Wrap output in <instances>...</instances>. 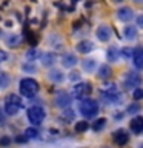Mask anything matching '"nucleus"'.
<instances>
[{
	"label": "nucleus",
	"mask_w": 143,
	"mask_h": 148,
	"mask_svg": "<svg viewBox=\"0 0 143 148\" xmlns=\"http://www.w3.org/2000/svg\"><path fill=\"white\" fill-rule=\"evenodd\" d=\"M18 90H20V94H23L25 97H32L39 91V83L31 77L22 79L20 83H18Z\"/></svg>",
	"instance_id": "1"
},
{
	"label": "nucleus",
	"mask_w": 143,
	"mask_h": 148,
	"mask_svg": "<svg viewBox=\"0 0 143 148\" xmlns=\"http://www.w3.org/2000/svg\"><path fill=\"white\" fill-rule=\"evenodd\" d=\"M78 110H80L82 116L89 119V117H94L99 113V103L94 99H85L78 103Z\"/></svg>",
	"instance_id": "2"
},
{
	"label": "nucleus",
	"mask_w": 143,
	"mask_h": 148,
	"mask_svg": "<svg viewBox=\"0 0 143 148\" xmlns=\"http://www.w3.org/2000/svg\"><path fill=\"white\" fill-rule=\"evenodd\" d=\"M101 97H103V100L106 103H118V102L122 100V94H120V91L117 90L115 85L105 86L103 90H101Z\"/></svg>",
	"instance_id": "3"
},
{
	"label": "nucleus",
	"mask_w": 143,
	"mask_h": 148,
	"mask_svg": "<svg viewBox=\"0 0 143 148\" xmlns=\"http://www.w3.org/2000/svg\"><path fill=\"white\" fill-rule=\"evenodd\" d=\"M22 108V99L17 94H9L5 100V113L8 116H14Z\"/></svg>",
	"instance_id": "4"
},
{
	"label": "nucleus",
	"mask_w": 143,
	"mask_h": 148,
	"mask_svg": "<svg viewBox=\"0 0 143 148\" xmlns=\"http://www.w3.org/2000/svg\"><path fill=\"white\" fill-rule=\"evenodd\" d=\"M28 119H29V122L32 125H40L42 122H43V119H45V110L42 108V106L39 105H34V106H31L29 110H28Z\"/></svg>",
	"instance_id": "5"
},
{
	"label": "nucleus",
	"mask_w": 143,
	"mask_h": 148,
	"mask_svg": "<svg viewBox=\"0 0 143 148\" xmlns=\"http://www.w3.org/2000/svg\"><path fill=\"white\" fill-rule=\"evenodd\" d=\"M92 91L91 85L88 82H82V83H77L76 86H74L72 90V96L76 97V99H86V96H89V92Z\"/></svg>",
	"instance_id": "6"
},
{
	"label": "nucleus",
	"mask_w": 143,
	"mask_h": 148,
	"mask_svg": "<svg viewBox=\"0 0 143 148\" xmlns=\"http://www.w3.org/2000/svg\"><path fill=\"white\" fill-rule=\"evenodd\" d=\"M142 83V77L137 73H128L125 77V86L126 88H136Z\"/></svg>",
	"instance_id": "7"
},
{
	"label": "nucleus",
	"mask_w": 143,
	"mask_h": 148,
	"mask_svg": "<svg viewBox=\"0 0 143 148\" xmlns=\"http://www.w3.org/2000/svg\"><path fill=\"white\" fill-rule=\"evenodd\" d=\"M69 103H71V96H69L66 91H59L57 94H55V105L57 106L66 108Z\"/></svg>",
	"instance_id": "8"
},
{
	"label": "nucleus",
	"mask_w": 143,
	"mask_h": 148,
	"mask_svg": "<svg viewBox=\"0 0 143 148\" xmlns=\"http://www.w3.org/2000/svg\"><path fill=\"white\" fill-rule=\"evenodd\" d=\"M112 139H114V142L117 143V145L123 147V145H126V143H128L129 136H128V133L125 131V130H117V131H114Z\"/></svg>",
	"instance_id": "9"
},
{
	"label": "nucleus",
	"mask_w": 143,
	"mask_h": 148,
	"mask_svg": "<svg viewBox=\"0 0 143 148\" xmlns=\"http://www.w3.org/2000/svg\"><path fill=\"white\" fill-rule=\"evenodd\" d=\"M111 34H112V29H111V26H108V25H100L97 28V37H99L101 42H108L111 39Z\"/></svg>",
	"instance_id": "10"
},
{
	"label": "nucleus",
	"mask_w": 143,
	"mask_h": 148,
	"mask_svg": "<svg viewBox=\"0 0 143 148\" xmlns=\"http://www.w3.org/2000/svg\"><path fill=\"white\" fill-rule=\"evenodd\" d=\"M132 62L137 69H143V48H136L132 54Z\"/></svg>",
	"instance_id": "11"
},
{
	"label": "nucleus",
	"mask_w": 143,
	"mask_h": 148,
	"mask_svg": "<svg viewBox=\"0 0 143 148\" xmlns=\"http://www.w3.org/2000/svg\"><path fill=\"white\" fill-rule=\"evenodd\" d=\"M131 131L136 134H140L143 131V117L138 116V117H134L131 120Z\"/></svg>",
	"instance_id": "12"
},
{
	"label": "nucleus",
	"mask_w": 143,
	"mask_h": 148,
	"mask_svg": "<svg viewBox=\"0 0 143 148\" xmlns=\"http://www.w3.org/2000/svg\"><path fill=\"white\" fill-rule=\"evenodd\" d=\"M62 62H63V65L66 68H72V66H76V65H77V57L74 54H71V53H66V54H63Z\"/></svg>",
	"instance_id": "13"
},
{
	"label": "nucleus",
	"mask_w": 143,
	"mask_h": 148,
	"mask_svg": "<svg viewBox=\"0 0 143 148\" xmlns=\"http://www.w3.org/2000/svg\"><path fill=\"white\" fill-rule=\"evenodd\" d=\"M117 17L120 18V20H123V22L131 20V18H132V11H131V8H126V6L120 8L118 11H117Z\"/></svg>",
	"instance_id": "14"
},
{
	"label": "nucleus",
	"mask_w": 143,
	"mask_h": 148,
	"mask_svg": "<svg viewBox=\"0 0 143 148\" xmlns=\"http://www.w3.org/2000/svg\"><path fill=\"white\" fill-rule=\"evenodd\" d=\"M77 49H78V53H82V54H88L94 49V45H92L89 40H82L80 43L77 45Z\"/></svg>",
	"instance_id": "15"
},
{
	"label": "nucleus",
	"mask_w": 143,
	"mask_h": 148,
	"mask_svg": "<svg viewBox=\"0 0 143 148\" xmlns=\"http://www.w3.org/2000/svg\"><path fill=\"white\" fill-rule=\"evenodd\" d=\"M125 37H126V39H129V40H134V39L137 37V28L128 25L126 28H125Z\"/></svg>",
	"instance_id": "16"
},
{
	"label": "nucleus",
	"mask_w": 143,
	"mask_h": 148,
	"mask_svg": "<svg viewBox=\"0 0 143 148\" xmlns=\"http://www.w3.org/2000/svg\"><path fill=\"white\" fill-rule=\"evenodd\" d=\"M42 60H43L42 63H43L45 66H51V65L55 62V56L52 53H45L43 56H42Z\"/></svg>",
	"instance_id": "17"
},
{
	"label": "nucleus",
	"mask_w": 143,
	"mask_h": 148,
	"mask_svg": "<svg viewBox=\"0 0 143 148\" xmlns=\"http://www.w3.org/2000/svg\"><path fill=\"white\" fill-rule=\"evenodd\" d=\"M25 137H26V139H37V137H39V130H37V128H32V127L26 128V130H25Z\"/></svg>",
	"instance_id": "18"
},
{
	"label": "nucleus",
	"mask_w": 143,
	"mask_h": 148,
	"mask_svg": "<svg viewBox=\"0 0 143 148\" xmlns=\"http://www.w3.org/2000/svg\"><path fill=\"white\" fill-rule=\"evenodd\" d=\"M99 76L101 79H108L111 76V66H108V65H101L100 69H99Z\"/></svg>",
	"instance_id": "19"
},
{
	"label": "nucleus",
	"mask_w": 143,
	"mask_h": 148,
	"mask_svg": "<svg viewBox=\"0 0 143 148\" xmlns=\"http://www.w3.org/2000/svg\"><path fill=\"white\" fill-rule=\"evenodd\" d=\"M18 43H20V36H17V34H12V36H9L6 39V45L8 46H17Z\"/></svg>",
	"instance_id": "20"
},
{
	"label": "nucleus",
	"mask_w": 143,
	"mask_h": 148,
	"mask_svg": "<svg viewBox=\"0 0 143 148\" xmlns=\"http://www.w3.org/2000/svg\"><path fill=\"white\" fill-rule=\"evenodd\" d=\"M118 57V49L114 48V46H111V48L108 49V60L109 62H115Z\"/></svg>",
	"instance_id": "21"
},
{
	"label": "nucleus",
	"mask_w": 143,
	"mask_h": 148,
	"mask_svg": "<svg viewBox=\"0 0 143 148\" xmlns=\"http://www.w3.org/2000/svg\"><path fill=\"white\" fill-rule=\"evenodd\" d=\"M105 123H106V119H103V117L97 119L95 122L92 123V130H94V131H100V130H103Z\"/></svg>",
	"instance_id": "22"
},
{
	"label": "nucleus",
	"mask_w": 143,
	"mask_h": 148,
	"mask_svg": "<svg viewBox=\"0 0 143 148\" xmlns=\"http://www.w3.org/2000/svg\"><path fill=\"white\" fill-rule=\"evenodd\" d=\"M49 79L51 80H54V82H62L63 80V74H62V71H51L49 73Z\"/></svg>",
	"instance_id": "23"
},
{
	"label": "nucleus",
	"mask_w": 143,
	"mask_h": 148,
	"mask_svg": "<svg viewBox=\"0 0 143 148\" xmlns=\"http://www.w3.org/2000/svg\"><path fill=\"white\" fill-rule=\"evenodd\" d=\"M9 85V76L6 73H0V88H6Z\"/></svg>",
	"instance_id": "24"
},
{
	"label": "nucleus",
	"mask_w": 143,
	"mask_h": 148,
	"mask_svg": "<svg viewBox=\"0 0 143 148\" xmlns=\"http://www.w3.org/2000/svg\"><path fill=\"white\" fill-rule=\"evenodd\" d=\"M86 130H88V122H85V120L76 123V131L77 133H83V131H86Z\"/></svg>",
	"instance_id": "25"
},
{
	"label": "nucleus",
	"mask_w": 143,
	"mask_h": 148,
	"mask_svg": "<svg viewBox=\"0 0 143 148\" xmlns=\"http://www.w3.org/2000/svg\"><path fill=\"white\" fill-rule=\"evenodd\" d=\"M74 116H76V114H74V111H72L71 108H66V110L63 111V116H62V117H63L65 120H68V122H69V120H72V119H74Z\"/></svg>",
	"instance_id": "26"
},
{
	"label": "nucleus",
	"mask_w": 143,
	"mask_h": 148,
	"mask_svg": "<svg viewBox=\"0 0 143 148\" xmlns=\"http://www.w3.org/2000/svg\"><path fill=\"white\" fill-rule=\"evenodd\" d=\"M132 96H134V99H136V100L143 99V88H136L134 92H132Z\"/></svg>",
	"instance_id": "27"
},
{
	"label": "nucleus",
	"mask_w": 143,
	"mask_h": 148,
	"mask_svg": "<svg viewBox=\"0 0 143 148\" xmlns=\"http://www.w3.org/2000/svg\"><path fill=\"white\" fill-rule=\"evenodd\" d=\"M83 66H85V69H88V71H91V69H94L95 62L94 60H85V62H83Z\"/></svg>",
	"instance_id": "28"
},
{
	"label": "nucleus",
	"mask_w": 143,
	"mask_h": 148,
	"mask_svg": "<svg viewBox=\"0 0 143 148\" xmlns=\"http://www.w3.org/2000/svg\"><path fill=\"white\" fill-rule=\"evenodd\" d=\"M137 111H140V105H138V103H131V105H129L128 106V113L129 114H134V113H137Z\"/></svg>",
	"instance_id": "29"
},
{
	"label": "nucleus",
	"mask_w": 143,
	"mask_h": 148,
	"mask_svg": "<svg viewBox=\"0 0 143 148\" xmlns=\"http://www.w3.org/2000/svg\"><path fill=\"white\" fill-rule=\"evenodd\" d=\"M35 57H37V49H29L26 53V59L28 60H34Z\"/></svg>",
	"instance_id": "30"
},
{
	"label": "nucleus",
	"mask_w": 143,
	"mask_h": 148,
	"mask_svg": "<svg viewBox=\"0 0 143 148\" xmlns=\"http://www.w3.org/2000/svg\"><path fill=\"white\" fill-rule=\"evenodd\" d=\"M122 54L128 59V57H131V54H134V51H131V48H123L122 49Z\"/></svg>",
	"instance_id": "31"
},
{
	"label": "nucleus",
	"mask_w": 143,
	"mask_h": 148,
	"mask_svg": "<svg viewBox=\"0 0 143 148\" xmlns=\"http://www.w3.org/2000/svg\"><path fill=\"white\" fill-rule=\"evenodd\" d=\"M28 42H29V43H37V37H35V34H31V32H28Z\"/></svg>",
	"instance_id": "32"
},
{
	"label": "nucleus",
	"mask_w": 143,
	"mask_h": 148,
	"mask_svg": "<svg viewBox=\"0 0 143 148\" xmlns=\"http://www.w3.org/2000/svg\"><path fill=\"white\" fill-rule=\"evenodd\" d=\"M9 137H2V140H0V143H2V145H9Z\"/></svg>",
	"instance_id": "33"
},
{
	"label": "nucleus",
	"mask_w": 143,
	"mask_h": 148,
	"mask_svg": "<svg viewBox=\"0 0 143 148\" xmlns=\"http://www.w3.org/2000/svg\"><path fill=\"white\" fill-rule=\"evenodd\" d=\"M78 77H80V76H78V73H77V71H72V73H71V77H69V79H72V80H77Z\"/></svg>",
	"instance_id": "34"
},
{
	"label": "nucleus",
	"mask_w": 143,
	"mask_h": 148,
	"mask_svg": "<svg viewBox=\"0 0 143 148\" xmlns=\"http://www.w3.org/2000/svg\"><path fill=\"white\" fill-rule=\"evenodd\" d=\"M137 25L143 28V14H142V16H138V17H137Z\"/></svg>",
	"instance_id": "35"
},
{
	"label": "nucleus",
	"mask_w": 143,
	"mask_h": 148,
	"mask_svg": "<svg viewBox=\"0 0 143 148\" xmlns=\"http://www.w3.org/2000/svg\"><path fill=\"white\" fill-rule=\"evenodd\" d=\"M16 140H17L18 143H25V142L28 140V139H26V137H23V136H22V137H20V136H18V137L16 139Z\"/></svg>",
	"instance_id": "36"
},
{
	"label": "nucleus",
	"mask_w": 143,
	"mask_h": 148,
	"mask_svg": "<svg viewBox=\"0 0 143 148\" xmlns=\"http://www.w3.org/2000/svg\"><path fill=\"white\" fill-rule=\"evenodd\" d=\"M23 68H25V69H28V71H35V68H34V66H28V65H25Z\"/></svg>",
	"instance_id": "37"
},
{
	"label": "nucleus",
	"mask_w": 143,
	"mask_h": 148,
	"mask_svg": "<svg viewBox=\"0 0 143 148\" xmlns=\"http://www.w3.org/2000/svg\"><path fill=\"white\" fill-rule=\"evenodd\" d=\"M3 119H5V114H3V111H2V110H0V123H2V122H3Z\"/></svg>",
	"instance_id": "38"
},
{
	"label": "nucleus",
	"mask_w": 143,
	"mask_h": 148,
	"mask_svg": "<svg viewBox=\"0 0 143 148\" xmlns=\"http://www.w3.org/2000/svg\"><path fill=\"white\" fill-rule=\"evenodd\" d=\"M5 57H6V54H3L2 51H0V59H5Z\"/></svg>",
	"instance_id": "39"
},
{
	"label": "nucleus",
	"mask_w": 143,
	"mask_h": 148,
	"mask_svg": "<svg viewBox=\"0 0 143 148\" xmlns=\"http://www.w3.org/2000/svg\"><path fill=\"white\" fill-rule=\"evenodd\" d=\"M140 148H143V143H142V145H140Z\"/></svg>",
	"instance_id": "40"
},
{
	"label": "nucleus",
	"mask_w": 143,
	"mask_h": 148,
	"mask_svg": "<svg viewBox=\"0 0 143 148\" xmlns=\"http://www.w3.org/2000/svg\"><path fill=\"white\" fill-rule=\"evenodd\" d=\"M0 36H2V29H0Z\"/></svg>",
	"instance_id": "41"
}]
</instances>
